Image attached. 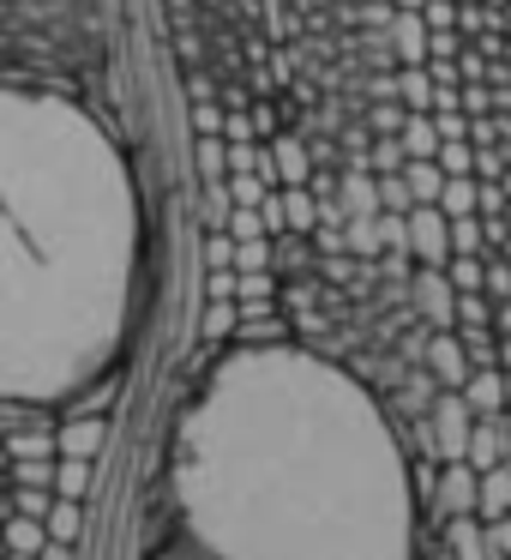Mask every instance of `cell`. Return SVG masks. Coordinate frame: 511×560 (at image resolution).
<instances>
[{
	"label": "cell",
	"mask_w": 511,
	"mask_h": 560,
	"mask_svg": "<svg viewBox=\"0 0 511 560\" xmlns=\"http://www.w3.org/2000/svg\"><path fill=\"white\" fill-rule=\"evenodd\" d=\"M379 404L307 350H235L175 422L169 488L217 560H301L319 530L409 555V482Z\"/></svg>",
	"instance_id": "2"
},
{
	"label": "cell",
	"mask_w": 511,
	"mask_h": 560,
	"mask_svg": "<svg viewBox=\"0 0 511 560\" xmlns=\"http://www.w3.org/2000/svg\"><path fill=\"white\" fill-rule=\"evenodd\" d=\"M157 560H181V555H157Z\"/></svg>",
	"instance_id": "8"
},
{
	"label": "cell",
	"mask_w": 511,
	"mask_h": 560,
	"mask_svg": "<svg viewBox=\"0 0 511 560\" xmlns=\"http://www.w3.org/2000/svg\"><path fill=\"white\" fill-rule=\"evenodd\" d=\"M470 458H475V464H482V470H487V464H494V458H499V434H494V428H482V434H475V440H470Z\"/></svg>",
	"instance_id": "7"
},
{
	"label": "cell",
	"mask_w": 511,
	"mask_h": 560,
	"mask_svg": "<svg viewBox=\"0 0 511 560\" xmlns=\"http://www.w3.org/2000/svg\"><path fill=\"white\" fill-rule=\"evenodd\" d=\"M494 560H506V555H494Z\"/></svg>",
	"instance_id": "9"
},
{
	"label": "cell",
	"mask_w": 511,
	"mask_h": 560,
	"mask_svg": "<svg viewBox=\"0 0 511 560\" xmlns=\"http://www.w3.org/2000/svg\"><path fill=\"white\" fill-rule=\"evenodd\" d=\"M475 506H482L487 518H499V512L511 506V470H494V476H487V482L475 488Z\"/></svg>",
	"instance_id": "5"
},
{
	"label": "cell",
	"mask_w": 511,
	"mask_h": 560,
	"mask_svg": "<svg viewBox=\"0 0 511 560\" xmlns=\"http://www.w3.org/2000/svg\"><path fill=\"white\" fill-rule=\"evenodd\" d=\"M482 542H487V560H494V555H511V524L494 518V524L482 530Z\"/></svg>",
	"instance_id": "6"
},
{
	"label": "cell",
	"mask_w": 511,
	"mask_h": 560,
	"mask_svg": "<svg viewBox=\"0 0 511 560\" xmlns=\"http://www.w3.org/2000/svg\"><path fill=\"white\" fill-rule=\"evenodd\" d=\"M445 536H451V548H457V560H487V542H482V530H475L470 512L445 518Z\"/></svg>",
	"instance_id": "3"
},
{
	"label": "cell",
	"mask_w": 511,
	"mask_h": 560,
	"mask_svg": "<svg viewBox=\"0 0 511 560\" xmlns=\"http://www.w3.org/2000/svg\"><path fill=\"white\" fill-rule=\"evenodd\" d=\"M439 506H445L451 518L475 506V482H470V470H445V482H439Z\"/></svg>",
	"instance_id": "4"
},
{
	"label": "cell",
	"mask_w": 511,
	"mask_h": 560,
	"mask_svg": "<svg viewBox=\"0 0 511 560\" xmlns=\"http://www.w3.org/2000/svg\"><path fill=\"white\" fill-rule=\"evenodd\" d=\"M151 290V199L73 91L0 79V404H73L121 368Z\"/></svg>",
	"instance_id": "1"
}]
</instances>
